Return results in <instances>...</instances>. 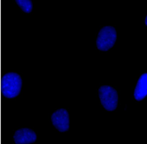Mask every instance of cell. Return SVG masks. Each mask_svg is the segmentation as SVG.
Segmentation results:
<instances>
[{
	"label": "cell",
	"instance_id": "obj_2",
	"mask_svg": "<svg viewBox=\"0 0 147 144\" xmlns=\"http://www.w3.org/2000/svg\"><path fill=\"white\" fill-rule=\"evenodd\" d=\"M117 39V32L111 26L103 27L100 30L96 40L97 48L101 51H108L112 48Z\"/></svg>",
	"mask_w": 147,
	"mask_h": 144
},
{
	"label": "cell",
	"instance_id": "obj_8",
	"mask_svg": "<svg viewBox=\"0 0 147 144\" xmlns=\"http://www.w3.org/2000/svg\"><path fill=\"white\" fill-rule=\"evenodd\" d=\"M145 25H147V16H146V18H145Z\"/></svg>",
	"mask_w": 147,
	"mask_h": 144
},
{
	"label": "cell",
	"instance_id": "obj_5",
	"mask_svg": "<svg viewBox=\"0 0 147 144\" xmlns=\"http://www.w3.org/2000/svg\"><path fill=\"white\" fill-rule=\"evenodd\" d=\"M38 135L36 131L32 128L21 127L15 131L12 140L16 144H33L36 142Z\"/></svg>",
	"mask_w": 147,
	"mask_h": 144
},
{
	"label": "cell",
	"instance_id": "obj_4",
	"mask_svg": "<svg viewBox=\"0 0 147 144\" xmlns=\"http://www.w3.org/2000/svg\"><path fill=\"white\" fill-rule=\"evenodd\" d=\"M51 121L53 126L60 133H65L70 128V115L65 109H59L52 114Z\"/></svg>",
	"mask_w": 147,
	"mask_h": 144
},
{
	"label": "cell",
	"instance_id": "obj_3",
	"mask_svg": "<svg viewBox=\"0 0 147 144\" xmlns=\"http://www.w3.org/2000/svg\"><path fill=\"white\" fill-rule=\"evenodd\" d=\"M100 103L105 109L108 111H112L116 109L118 104L117 91L110 86H103L98 91Z\"/></svg>",
	"mask_w": 147,
	"mask_h": 144
},
{
	"label": "cell",
	"instance_id": "obj_7",
	"mask_svg": "<svg viewBox=\"0 0 147 144\" xmlns=\"http://www.w3.org/2000/svg\"><path fill=\"white\" fill-rule=\"evenodd\" d=\"M15 1L19 7L26 13H30L33 9V3L31 0H16Z\"/></svg>",
	"mask_w": 147,
	"mask_h": 144
},
{
	"label": "cell",
	"instance_id": "obj_1",
	"mask_svg": "<svg viewBox=\"0 0 147 144\" xmlns=\"http://www.w3.org/2000/svg\"><path fill=\"white\" fill-rule=\"evenodd\" d=\"M23 80L18 73L10 71L1 75L0 94L5 98L12 100L18 97L22 92Z\"/></svg>",
	"mask_w": 147,
	"mask_h": 144
},
{
	"label": "cell",
	"instance_id": "obj_6",
	"mask_svg": "<svg viewBox=\"0 0 147 144\" xmlns=\"http://www.w3.org/2000/svg\"><path fill=\"white\" fill-rule=\"evenodd\" d=\"M147 95V74L144 73L140 77L134 89V97L136 101H141Z\"/></svg>",
	"mask_w": 147,
	"mask_h": 144
}]
</instances>
